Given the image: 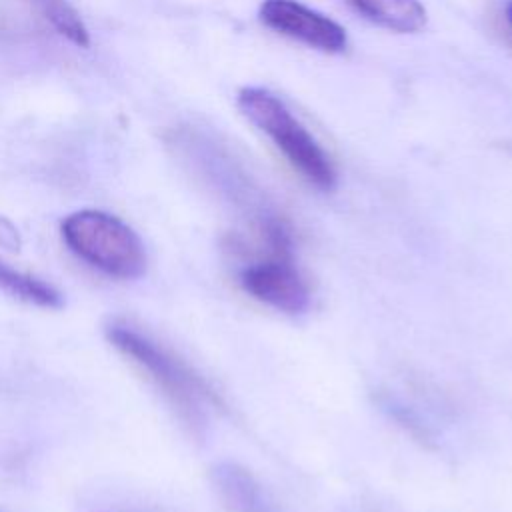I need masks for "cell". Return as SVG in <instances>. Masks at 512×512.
<instances>
[{
  "mask_svg": "<svg viewBox=\"0 0 512 512\" xmlns=\"http://www.w3.org/2000/svg\"><path fill=\"white\" fill-rule=\"evenodd\" d=\"M0 292L22 300L26 304H34L40 308H60L62 294L48 282L28 272H20L0 260Z\"/></svg>",
  "mask_w": 512,
  "mask_h": 512,
  "instance_id": "obj_8",
  "label": "cell"
},
{
  "mask_svg": "<svg viewBox=\"0 0 512 512\" xmlns=\"http://www.w3.org/2000/svg\"><path fill=\"white\" fill-rule=\"evenodd\" d=\"M106 338L162 392V396L188 424H200L204 404L214 402L216 398L206 382L194 370H190L188 364L128 322H110L106 326Z\"/></svg>",
  "mask_w": 512,
  "mask_h": 512,
  "instance_id": "obj_1",
  "label": "cell"
},
{
  "mask_svg": "<svg viewBox=\"0 0 512 512\" xmlns=\"http://www.w3.org/2000/svg\"><path fill=\"white\" fill-rule=\"evenodd\" d=\"M258 18L276 34L320 52H342L348 44L346 30L336 20L302 4L300 0H262Z\"/></svg>",
  "mask_w": 512,
  "mask_h": 512,
  "instance_id": "obj_4",
  "label": "cell"
},
{
  "mask_svg": "<svg viewBox=\"0 0 512 512\" xmlns=\"http://www.w3.org/2000/svg\"><path fill=\"white\" fill-rule=\"evenodd\" d=\"M214 482L230 512H272L254 478L236 464L214 468Z\"/></svg>",
  "mask_w": 512,
  "mask_h": 512,
  "instance_id": "obj_7",
  "label": "cell"
},
{
  "mask_svg": "<svg viewBox=\"0 0 512 512\" xmlns=\"http://www.w3.org/2000/svg\"><path fill=\"white\" fill-rule=\"evenodd\" d=\"M60 234L78 260L110 278L136 280L146 272L144 242L114 214L102 210L72 212L62 220Z\"/></svg>",
  "mask_w": 512,
  "mask_h": 512,
  "instance_id": "obj_3",
  "label": "cell"
},
{
  "mask_svg": "<svg viewBox=\"0 0 512 512\" xmlns=\"http://www.w3.org/2000/svg\"><path fill=\"white\" fill-rule=\"evenodd\" d=\"M40 14L58 30V34L66 36L76 46H88V30L80 20L78 12L66 0H30Z\"/></svg>",
  "mask_w": 512,
  "mask_h": 512,
  "instance_id": "obj_9",
  "label": "cell"
},
{
  "mask_svg": "<svg viewBox=\"0 0 512 512\" xmlns=\"http://www.w3.org/2000/svg\"><path fill=\"white\" fill-rule=\"evenodd\" d=\"M506 22H508V28L512 30V0L506 6Z\"/></svg>",
  "mask_w": 512,
  "mask_h": 512,
  "instance_id": "obj_10",
  "label": "cell"
},
{
  "mask_svg": "<svg viewBox=\"0 0 512 512\" xmlns=\"http://www.w3.org/2000/svg\"><path fill=\"white\" fill-rule=\"evenodd\" d=\"M240 284L256 300L288 314L306 310L310 302L308 286L292 264L290 254L270 252L268 260L244 266Z\"/></svg>",
  "mask_w": 512,
  "mask_h": 512,
  "instance_id": "obj_5",
  "label": "cell"
},
{
  "mask_svg": "<svg viewBox=\"0 0 512 512\" xmlns=\"http://www.w3.org/2000/svg\"><path fill=\"white\" fill-rule=\"evenodd\" d=\"M244 118L266 134L286 162L314 188L328 192L336 186V168L318 140L292 110L262 86H244L236 98Z\"/></svg>",
  "mask_w": 512,
  "mask_h": 512,
  "instance_id": "obj_2",
  "label": "cell"
},
{
  "mask_svg": "<svg viewBox=\"0 0 512 512\" xmlns=\"http://www.w3.org/2000/svg\"><path fill=\"white\" fill-rule=\"evenodd\" d=\"M350 4L366 20L392 32L412 34L426 24V10L420 0H350Z\"/></svg>",
  "mask_w": 512,
  "mask_h": 512,
  "instance_id": "obj_6",
  "label": "cell"
}]
</instances>
